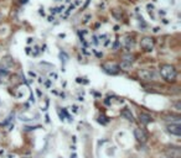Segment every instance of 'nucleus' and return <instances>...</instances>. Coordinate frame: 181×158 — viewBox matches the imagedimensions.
Wrapping results in <instances>:
<instances>
[{
  "label": "nucleus",
  "mask_w": 181,
  "mask_h": 158,
  "mask_svg": "<svg viewBox=\"0 0 181 158\" xmlns=\"http://www.w3.org/2000/svg\"><path fill=\"white\" fill-rule=\"evenodd\" d=\"M120 115H122L124 119H127L128 121H134V116H133V114L129 109H123L122 111H120Z\"/></svg>",
  "instance_id": "nucleus-11"
},
{
  "label": "nucleus",
  "mask_w": 181,
  "mask_h": 158,
  "mask_svg": "<svg viewBox=\"0 0 181 158\" xmlns=\"http://www.w3.org/2000/svg\"><path fill=\"white\" fill-rule=\"evenodd\" d=\"M65 9H66V8H65V5L57 6V8H52V9H51V14H62Z\"/></svg>",
  "instance_id": "nucleus-12"
},
{
  "label": "nucleus",
  "mask_w": 181,
  "mask_h": 158,
  "mask_svg": "<svg viewBox=\"0 0 181 158\" xmlns=\"http://www.w3.org/2000/svg\"><path fill=\"white\" fill-rule=\"evenodd\" d=\"M140 46H141V48L144 51L150 52V51H153V48H154V40L152 37H144L140 41Z\"/></svg>",
  "instance_id": "nucleus-4"
},
{
  "label": "nucleus",
  "mask_w": 181,
  "mask_h": 158,
  "mask_svg": "<svg viewBox=\"0 0 181 158\" xmlns=\"http://www.w3.org/2000/svg\"><path fill=\"white\" fill-rule=\"evenodd\" d=\"M139 77L143 80H158V73L153 68H144L139 71Z\"/></svg>",
  "instance_id": "nucleus-2"
},
{
  "label": "nucleus",
  "mask_w": 181,
  "mask_h": 158,
  "mask_svg": "<svg viewBox=\"0 0 181 158\" xmlns=\"http://www.w3.org/2000/svg\"><path fill=\"white\" fill-rule=\"evenodd\" d=\"M134 136H135L137 141L139 143H141V145L146 143V141H148V135L143 129H135L134 130Z\"/></svg>",
  "instance_id": "nucleus-5"
},
{
  "label": "nucleus",
  "mask_w": 181,
  "mask_h": 158,
  "mask_svg": "<svg viewBox=\"0 0 181 158\" xmlns=\"http://www.w3.org/2000/svg\"><path fill=\"white\" fill-rule=\"evenodd\" d=\"M168 131L171 134V135H175V136H180L181 135V126L179 122H175V123H171L168 126Z\"/></svg>",
  "instance_id": "nucleus-6"
},
{
  "label": "nucleus",
  "mask_w": 181,
  "mask_h": 158,
  "mask_svg": "<svg viewBox=\"0 0 181 158\" xmlns=\"http://www.w3.org/2000/svg\"><path fill=\"white\" fill-rule=\"evenodd\" d=\"M2 20H3V14L0 13V22H2Z\"/></svg>",
  "instance_id": "nucleus-15"
},
{
  "label": "nucleus",
  "mask_w": 181,
  "mask_h": 158,
  "mask_svg": "<svg viewBox=\"0 0 181 158\" xmlns=\"http://www.w3.org/2000/svg\"><path fill=\"white\" fill-rule=\"evenodd\" d=\"M160 74L166 82H175L177 77V71L171 64H163L160 66Z\"/></svg>",
  "instance_id": "nucleus-1"
},
{
  "label": "nucleus",
  "mask_w": 181,
  "mask_h": 158,
  "mask_svg": "<svg viewBox=\"0 0 181 158\" xmlns=\"http://www.w3.org/2000/svg\"><path fill=\"white\" fill-rule=\"evenodd\" d=\"M102 67H103V69H104L108 74H113V75H114V74H118L119 71H120L119 66L117 64V63H113V62H107V63H104Z\"/></svg>",
  "instance_id": "nucleus-3"
},
{
  "label": "nucleus",
  "mask_w": 181,
  "mask_h": 158,
  "mask_svg": "<svg viewBox=\"0 0 181 158\" xmlns=\"http://www.w3.org/2000/svg\"><path fill=\"white\" fill-rule=\"evenodd\" d=\"M122 62H125V63H129V64H133L134 62V56L133 54H125L123 57V61Z\"/></svg>",
  "instance_id": "nucleus-13"
},
{
  "label": "nucleus",
  "mask_w": 181,
  "mask_h": 158,
  "mask_svg": "<svg viewBox=\"0 0 181 158\" xmlns=\"http://www.w3.org/2000/svg\"><path fill=\"white\" fill-rule=\"evenodd\" d=\"M171 158H180L181 157V152H180V148L177 147H171L168 152H166Z\"/></svg>",
  "instance_id": "nucleus-9"
},
{
  "label": "nucleus",
  "mask_w": 181,
  "mask_h": 158,
  "mask_svg": "<svg viewBox=\"0 0 181 158\" xmlns=\"http://www.w3.org/2000/svg\"><path fill=\"white\" fill-rule=\"evenodd\" d=\"M56 2H57V0H56Z\"/></svg>",
  "instance_id": "nucleus-17"
},
{
  "label": "nucleus",
  "mask_w": 181,
  "mask_h": 158,
  "mask_svg": "<svg viewBox=\"0 0 181 158\" xmlns=\"http://www.w3.org/2000/svg\"><path fill=\"white\" fill-rule=\"evenodd\" d=\"M134 43H135V40H134L133 36H130V35H125V36H124L123 46L127 48V51H130V50L134 47Z\"/></svg>",
  "instance_id": "nucleus-8"
},
{
  "label": "nucleus",
  "mask_w": 181,
  "mask_h": 158,
  "mask_svg": "<svg viewBox=\"0 0 181 158\" xmlns=\"http://www.w3.org/2000/svg\"><path fill=\"white\" fill-rule=\"evenodd\" d=\"M25 158H30V157H25Z\"/></svg>",
  "instance_id": "nucleus-16"
},
{
  "label": "nucleus",
  "mask_w": 181,
  "mask_h": 158,
  "mask_svg": "<svg viewBox=\"0 0 181 158\" xmlns=\"http://www.w3.org/2000/svg\"><path fill=\"white\" fill-rule=\"evenodd\" d=\"M139 117H140V122L144 123V125H148V123H150V122L153 121L152 116H150L149 114H145V112H141V114L139 115Z\"/></svg>",
  "instance_id": "nucleus-10"
},
{
  "label": "nucleus",
  "mask_w": 181,
  "mask_h": 158,
  "mask_svg": "<svg viewBox=\"0 0 181 158\" xmlns=\"http://www.w3.org/2000/svg\"><path fill=\"white\" fill-rule=\"evenodd\" d=\"M88 19H90V15H86V16L83 17V22H84V24H87V22L89 21Z\"/></svg>",
  "instance_id": "nucleus-14"
},
{
  "label": "nucleus",
  "mask_w": 181,
  "mask_h": 158,
  "mask_svg": "<svg viewBox=\"0 0 181 158\" xmlns=\"http://www.w3.org/2000/svg\"><path fill=\"white\" fill-rule=\"evenodd\" d=\"M79 4H81L79 0H76V2H75L73 4H71L67 9H65V10H64V13L61 14V17H62V19H67V17L70 16V14H71V13H72V11H73V10H75L78 5H79Z\"/></svg>",
  "instance_id": "nucleus-7"
}]
</instances>
